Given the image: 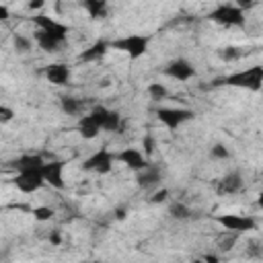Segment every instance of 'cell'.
Masks as SVG:
<instances>
[{"label": "cell", "instance_id": "obj_1", "mask_svg": "<svg viewBox=\"0 0 263 263\" xmlns=\"http://www.w3.org/2000/svg\"><path fill=\"white\" fill-rule=\"evenodd\" d=\"M216 84H228V86H238V88H249V90H261L263 84V66H251L247 70L228 74L222 80H216Z\"/></svg>", "mask_w": 263, "mask_h": 263}, {"label": "cell", "instance_id": "obj_2", "mask_svg": "<svg viewBox=\"0 0 263 263\" xmlns=\"http://www.w3.org/2000/svg\"><path fill=\"white\" fill-rule=\"evenodd\" d=\"M148 45H150V37L148 35H136V33L134 35H125V37L115 39V41L109 43V47L127 53L132 60L142 58L148 51Z\"/></svg>", "mask_w": 263, "mask_h": 263}, {"label": "cell", "instance_id": "obj_3", "mask_svg": "<svg viewBox=\"0 0 263 263\" xmlns=\"http://www.w3.org/2000/svg\"><path fill=\"white\" fill-rule=\"evenodd\" d=\"M210 18L220 23V25H224V27H242L245 25V12L236 4H230V2L218 4L210 12Z\"/></svg>", "mask_w": 263, "mask_h": 263}, {"label": "cell", "instance_id": "obj_4", "mask_svg": "<svg viewBox=\"0 0 263 263\" xmlns=\"http://www.w3.org/2000/svg\"><path fill=\"white\" fill-rule=\"evenodd\" d=\"M216 222H218L224 230L236 232V234L257 228L255 218H251V216H240V214H220V216H216Z\"/></svg>", "mask_w": 263, "mask_h": 263}, {"label": "cell", "instance_id": "obj_5", "mask_svg": "<svg viewBox=\"0 0 263 263\" xmlns=\"http://www.w3.org/2000/svg\"><path fill=\"white\" fill-rule=\"evenodd\" d=\"M33 23L39 27V31L47 33L49 37L58 39L60 43H66V37H68V33H70V27H68V25H64V23H60V21L47 16V14H37V16H33Z\"/></svg>", "mask_w": 263, "mask_h": 263}, {"label": "cell", "instance_id": "obj_6", "mask_svg": "<svg viewBox=\"0 0 263 263\" xmlns=\"http://www.w3.org/2000/svg\"><path fill=\"white\" fill-rule=\"evenodd\" d=\"M113 162H115V154H113L109 148H99L95 154H90V156L82 162V168H84V171H95V173H99V175H105V173L111 171Z\"/></svg>", "mask_w": 263, "mask_h": 263}, {"label": "cell", "instance_id": "obj_7", "mask_svg": "<svg viewBox=\"0 0 263 263\" xmlns=\"http://www.w3.org/2000/svg\"><path fill=\"white\" fill-rule=\"evenodd\" d=\"M156 117L168 129H177L181 123L193 119V111L191 109H179V107H158L156 109Z\"/></svg>", "mask_w": 263, "mask_h": 263}, {"label": "cell", "instance_id": "obj_8", "mask_svg": "<svg viewBox=\"0 0 263 263\" xmlns=\"http://www.w3.org/2000/svg\"><path fill=\"white\" fill-rule=\"evenodd\" d=\"M64 162L62 160H49V162H43L41 166V177H43V183H49V187L62 191L66 187L64 183Z\"/></svg>", "mask_w": 263, "mask_h": 263}, {"label": "cell", "instance_id": "obj_9", "mask_svg": "<svg viewBox=\"0 0 263 263\" xmlns=\"http://www.w3.org/2000/svg\"><path fill=\"white\" fill-rule=\"evenodd\" d=\"M16 189L23 193H35L43 187V177H41V168L35 171H18V175L12 179Z\"/></svg>", "mask_w": 263, "mask_h": 263}, {"label": "cell", "instance_id": "obj_10", "mask_svg": "<svg viewBox=\"0 0 263 263\" xmlns=\"http://www.w3.org/2000/svg\"><path fill=\"white\" fill-rule=\"evenodd\" d=\"M164 74L175 78V80H179V82H185V80L195 76V68H193V64L189 60L177 58V60H173V62H168L164 66Z\"/></svg>", "mask_w": 263, "mask_h": 263}, {"label": "cell", "instance_id": "obj_11", "mask_svg": "<svg viewBox=\"0 0 263 263\" xmlns=\"http://www.w3.org/2000/svg\"><path fill=\"white\" fill-rule=\"evenodd\" d=\"M115 160H119L121 164H125V166L132 168V171H144V168L148 166L144 154H142L138 148H125V150L117 152V154H115Z\"/></svg>", "mask_w": 263, "mask_h": 263}, {"label": "cell", "instance_id": "obj_12", "mask_svg": "<svg viewBox=\"0 0 263 263\" xmlns=\"http://www.w3.org/2000/svg\"><path fill=\"white\" fill-rule=\"evenodd\" d=\"M43 74H45L47 82H51L55 86H64L70 82V68L66 64H49V66H45Z\"/></svg>", "mask_w": 263, "mask_h": 263}, {"label": "cell", "instance_id": "obj_13", "mask_svg": "<svg viewBox=\"0 0 263 263\" xmlns=\"http://www.w3.org/2000/svg\"><path fill=\"white\" fill-rule=\"evenodd\" d=\"M160 179H162V171H160V166L150 164V162H148V166H146L144 171H140V175L136 177V181H138V185H140L142 189H152L154 185L160 183Z\"/></svg>", "mask_w": 263, "mask_h": 263}, {"label": "cell", "instance_id": "obj_14", "mask_svg": "<svg viewBox=\"0 0 263 263\" xmlns=\"http://www.w3.org/2000/svg\"><path fill=\"white\" fill-rule=\"evenodd\" d=\"M107 51H109V43H107L105 39H99V41L90 43V45L78 55V60H80V62H99Z\"/></svg>", "mask_w": 263, "mask_h": 263}, {"label": "cell", "instance_id": "obj_15", "mask_svg": "<svg viewBox=\"0 0 263 263\" xmlns=\"http://www.w3.org/2000/svg\"><path fill=\"white\" fill-rule=\"evenodd\" d=\"M240 189H242V177L236 171L224 175L218 181V193H238Z\"/></svg>", "mask_w": 263, "mask_h": 263}, {"label": "cell", "instance_id": "obj_16", "mask_svg": "<svg viewBox=\"0 0 263 263\" xmlns=\"http://www.w3.org/2000/svg\"><path fill=\"white\" fill-rule=\"evenodd\" d=\"M82 8L88 12L90 18L99 21V18H107V12H109V6L105 0H82Z\"/></svg>", "mask_w": 263, "mask_h": 263}, {"label": "cell", "instance_id": "obj_17", "mask_svg": "<svg viewBox=\"0 0 263 263\" xmlns=\"http://www.w3.org/2000/svg\"><path fill=\"white\" fill-rule=\"evenodd\" d=\"M43 162H45V160H43L39 154H23V156H18V158L12 162V166H14L16 171H35V168H41Z\"/></svg>", "mask_w": 263, "mask_h": 263}, {"label": "cell", "instance_id": "obj_18", "mask_svg": "<svg viewBox=\"0 0 263 263\" xmlns=\"http://www.w3.org/2000/svg\"><path fill=\"white\" fill-rule=\"evenodd\" d=\"M60 107H62V111H64L66 115L80 117V113H84L86 103H84V101H80V99H74V97H62Z\"/></svg>", "mask_w": 263, "mask_h": 263}, {"label": "cell", "instance_id": "obj_19", "mask_svg": "<svg viewBox=\"0 0 263 263\" xmlns=\"http://www.w3.org/2000/svg\"><path fill=\"white\" fill-rule=\"evenodd\" d=\"M99 125L88 117V115H80V121H78V134L84 138V140H92L97 134H99Z\"/></svg>", "mask_w": 263, "mask_h": 263}, {"label": "cell", "instance_id": "obj_20", "mask_svg": "<svg viewBox=\"0 0 263 263\" xmlns=\"http://www.w3.org/2000/svg\"><path fill=\"white\" fill-rule=\"evenodd\" d=\"M35 41H37V45H39L43 51H49V53H51V51H58V49L64 45V43H60L58 39L49 37L47 33H43V31H39V29H37V33H35Z\"/></svg>", "mask_w": 263, "mask_h": 263}, {"label": "cell", "instance_id": "obj_21", "mask_svg": "<svg viewBox=\"0 0 263 263\" xmlns=\"http://www.w3.org/2000/svg\"><path fill=\"white\" fill-rule=\"evenodd\" d=\"M103 129H107V132H117V134H119V132L123 129V119H121V115H119L117 111H109L107 117H105Z\"/></svg>", "mask_w": 263, "mask_h": 263}, {"label": "cell", "instance_id": "obj_22", "mask_svg": "<svg viewBox=\"0 0 263 263\" xmlns=\"http://www.w3.org/2000/svg\"><path fill=\"white\" fill-rule=\"evenodd\" d=\"M168 214H171V218H175V220H187V218L191 216V210H189L185 203H181V201H173V203L168 205Z\"/></svg>", "mask_w": 263, "mask_h": 263}, {"label": "cell", "instance_id": "obj_23", "mask_svg": "<svg viewBox=\"0 0 263 263\" xmlns=\"http://www.w3.org/2000/svg\"><path fill=\"white\" fill-rule=\"evenodd\" d=\"M148 95L152 101H162L168 97V88L160 82H152V84H148Z\"/></svg>", "mask_w": 263, "mask_h": 263}, {"label": "cell", "instance_id": "obj_24", "mask_svg": "<svg viewBox=\"0 0 263 263\" xmlns=\"http://www.w3.org/2000/svg\"><path fill=\"white\" fill-rule=\"evenodd\" d=\"M107 113H109V109H105L103 105H97V107H92L90 109V113H88V117L103 129V123H105V117H107Z\"/></svg>", "mask_w": 263, "mask_h": 263}, {"label": "cell", "instance_id": "obj_25", "mask_svg": "<svg viewBox=\"0 0 263 263\" xmlns=\"http://www.w3.org/2000/svg\"><path fill=\"white\" fill-rule=\"evenodd\" d=\"M12 43H14V49L21 51V53L31 51V47H33V41L29 37H25V35H14L12 37Z\"/></svg>", "mask_w": 263, "mask_h": 263}, {"label": "cell", "instance_id": "obj_26", "mask_svg": "<svg viewBox=\"0 0 263 263\" xmlns=\"http://www.w3.org/2000/svg\"><path fill=\"white\" fill-rule=\"evenodd\" d=\"M210 156H212L214 160H226V158L230 156V150H228L224 144H214V146L210 148Z\"/></svg>", "mask_w": 263, "mask_h": 263}, {"label": "cell", "instance_id": "obj_27", "mask_svg": "<svg viewBox=\"0 0 263 263\" xmlns=\"http://www.w3.org/2000/svg\"><path fill=\"white\" fill-rule=\"evenodd\" d=\"M33 218H35V220H39V222L51 220V218H53V210H51V208H47V205L35 208V210H33Z\"/></svg>", "mask_w": 263, "mask_h": 263}, {"label": "cell", "instance_id": "obj_28", "mask_svg": "<svg viewBox=\"0 0 263 263\" xmlns=\"http://www.w3.org/2000/svg\"><path fill=\"white\" fill-rule=\"evenodd\" d=\"M142 148H144V152H146L148 156L156 150V142H154V136H152V134H146V136L142 138Z\"/></svg>", "mask_w": 263, "mask_h": 263}, {"label": "cell", "instance_id": "obj_29", "mask_svg": "<svg viewBox=\"0 0 263 263\" xmlns=\"http://www.w3.org/2000/svg\"><path fill=\"white\" fill-rule=\"evenodd\" d=\"M238 58H240L238 47H224V49H222V60L232 62V60H238Z\"/></svg>", "mask_w": 263, "mask_h": 263}, {"label": "cell", "instance_id": "obj_30", "mask_svg": "<svg viewBox=\"0 0 263 263\" xmlns=\"http://www.w3.org/2000/svg\"><path fill=\"white\" fill-rule=\"evenodd\" d=\"M14 117V111L10 109V107H0V123H6V121H10Z\"/></svg>", "mask_w": 263, "mask_h": 263}, {"label": "cell", "instance_id": "obj_31", "mask_svg": "<svg viewBox=\"0 0 263 263\" xmlns=\"http://www.w3.org/2000/svg\"><path fill=\"white\" fill-rule=\"evenodd\" d=\"M164 199H168V189H160V191L152 197V201H154V203H160V201H164Z\"/></svg>", "mask_w": 263, "mask_h": 263}, {"label": "cell", "instance_id": "obj_32", "mask_svg": "<svg viewBox=\"0 0 263 263\" xmlns=\"http://www.w3.org/2000/svg\"><path fill=\"white\" fill-rule=\"evenodd\" d=\"M49 242H51L53 247H60V245H62V236H60L58 230H53V232L49 234Z\"/></svg>", "mask_w": 263, "mask_h": 263}, {"label": "cell", "instance_id": "obj_33", "mask_svg": "<svg viewBox=\"0 0 263 263\" xmlns=\"http://www.w3.org/2000/svg\"><path fill=\"white\" fill-rule=\"evenodd\" d=\"M201 261H203V263H220V259H218L216 255H203Z\"/></svg>", "mask_w": 263, "mask_h": 263}, {"label": "cell", "instance_id": "obj_34", "mask_svg": "<svg viewBox=\"0 0 263 263\" xmlns=\"http://www.w3.org/2000/svg\"><path fill=\"white\" fill-rule=\"evenodd\" d=\"M10 16V12H8V8L4 6V4H0V21H6Z\"/></svg>", "mask_w": 263, "mask_h": 263}, {"label": "cell", "instance_id": "obj_35", "mask_svg": "<svg viewBox=\"0 0 263 263\" xmlns=\"http://www.w3.org/2000/svg\"><path fill=\"white\" fill-rule=\"evenodd\" d=\"M27 8H31V10H37V8H43V2H29V4H27Z\"/></svg>", "mask_w": 263, "mask_h": 263}, {"label": "cell", "instance_id": "obj_36", "mask_svg": "<svg viewBox=\"0 0 263 263\" xmlns=\"http://www.w3.org/2000/svg\"><path fill=\"white\" fill-rule=\"evenodd\" d=\"M115 214H117V220H123L125 218V210H117Z\"/></svg>", "mask_w": 263, "mask_h": 263}, {"label": "cell", "instance_id": "obj_37", "mask_svg": "<svg viewBox=\"0 0 263 263\" xmlns=\"http://www.w3.org/2000/svg\"><path fill=\"white\" fill-rule=\"evenodd\" d=\"M191 263H203V261H201V259H195V261H191Z\"/></svg>", "mask_w": 263, "mask_h": 263}]
</instances>
